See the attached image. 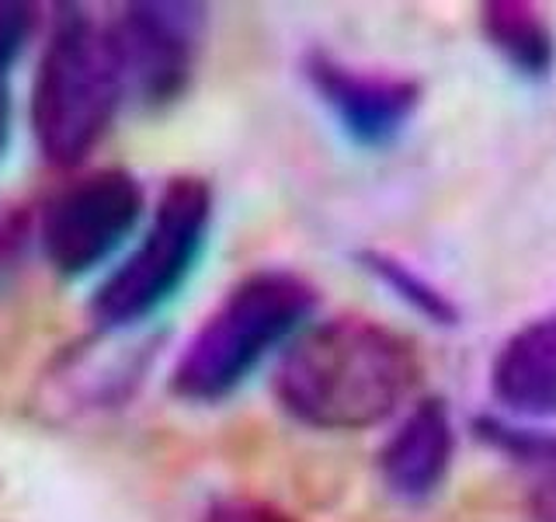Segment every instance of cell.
Listing matches in <instances>:
<instances>
[{
    "label": "cell",
    "instance_id": "cell-1",
    "mask_svg": "<svg viewBox=\"0 0 556 522\" xmlns=\"http://www.w3.org/2000/svg\"><path fill=\"white\" fill-rule=\"evenodd\" d=\"M425 376L417 345L382 321L341 313L306 324L275 362L271 394L313 432H369L407 411Z\"/></svg>",
    "mask_w": 556,
    "mask_h": 522
},
{
    "label": "cell",
    "instance_id": "cell-2",
    "mask_svg": "<svg viewBox=\"0 0 556 522\" xmlns=\"http://www.w3.org/2000/svg\"><path fill=\"white\" fill-rule=\"evenodd\" d=\"M317 286L289 269H257L226 289L213 313L181 348L170 390L185 405H219L233 397L271 356L309 324Z\"/></svg>",
    "mask_w": 556,
    "mask_h": 522
},
{
    "label": "cell",
    "instance_id": "cell-3",
    "mask_svg": "<svg viewBox=\"0 0 556 522\" xmlns=\"http://www.w3.org/2000/svg\"><path fill=\"white\" fill-rule=\"evenodd\" d=\"M126 98L109 25L80 8H60L31 84V133L56 167L91 153Z\"/></svg>",
    "mask_w": 556,
    "mask_h": 522
},
{
    "label": "cell",
    "instance_id": "cell-4",
    "mask_svg": "<svg viewBox=\"0 0 556 522\" xmlns=\"http://www.w3.org/2000/svg\"><path fill=\"white\" fill-rule=\"evenodd\" d=\"M213 188L195 174H178L161 191L143 237L104 278L91 300L101 331H129L156 318L185 289L208 244Z\"/></svg>",
    "mask_w": 556,
    "mask_h": 522
},
{
    "label": "cell",
    "instance_id": "cell-5",
    "mask_svg": "<svg viewBox=\"0 0 556 522\" xmlns=\"http://www.w3.org/2000/svg\"><path fill=\"white\" fill-rule=\"evenodd\" d=\"M143 185L122 167H98L63 185L39 216V244L52 272L80 278L101 269L143 220Z\"/></svg>",
    "mask_w": 556,
    "mask_h": 522
},
{
    "label": "cell",
    "instance_id": "cell-6",
    "mask_svg": "<svg viewBox=\"0 0 556 522\" xmlns=\"http://www.w3.org/2000/svg\"><path fill=\"white\" fill-rule=\"evenodd\" d=\"M126 98L143 109L178 101L195 77L205 8L199 4H129L109 22Z\"/></svg>",
    "mask_w": 556,
    "mask_h": 522
},
{
    "label": "cell",
    "instance_id": "cell-7",
    "mask_svg": "<svg viewBox=\"0 0 556 522\" xmlns=\"http://www.w3.org/2000/svg\"><path fill=\"white\" fill-rule=\"evenodd\" d=\"M303 77L334 126L362 150L393 147L421 109L417 80L355 66L324 49H309L303 57Z\"/></svg>",
    "mask_w": 556,
    "mask_h": 522
},
{
    "label": "cell",
    "instance_id": "cell-8",
    "mask_svg": "<svg viewBox=\"0 0 556 522\" xmlns=\"http://www.w3.org/2000/svg\"><path fill=\"white\" fill-rule=\"evenodd\" d=\"M456 460V422L442 397H421L396 418L379 446V481L396 501H428Z\"/></svg>",
    "mask_w": 556,
    "mask_h": 522
},
{
    "label": "cell",
    "instance_id": "cell-9",
    "mask_svg": "<svg viewBox=\"0 0 556 522\" xmlns=\"http://www.w3.org/2000/svg\"><path fill=\"white\" fill-rule=\"evenodd\" d=\"M486 387L504 418L526 425L556 422V310L539 313L501 341Z\"/></svg>",
    "mask_w": 556,
    "mask_h": 522
},
{
    "label": "cell",
    "instance_id": "cell-10",
    "mask_svg": "<svg viewBox=\"0 0 556 522\" xmlns=\"http://www.w3.org/2000/svg\"><path fill=\"white\" fill-rule=\"evenodd\" d=\"M480 35L511 74L546 80L556 66V35L546 14L526 0H486L477 11Z\"/></svg>",
    "mask_w": 556,
    "mask_h": 522
},
{
    "label": "cell",
    "instance_id": "cell-11",
    "mask_svg": "<svg viewBox=\"0 0 556 522\" xmlns=\"http://www.w3.org/2000/svg\"><path fill=\"white\" fill-rule=\"evenodd\" d=\"M477 435L526 474L529 512L535 522H556V432L532 428L515 418H477Z\"/></svg>",
    "mask_w": 556,
    "mask_h": 522
},
{
    "label": "cell",
    "instance_id": "cell-12",
    "mask_svg": "<svg viewBox=\"0 0 556 522\" xmlns=\"http://www.w3.org/2000/svg\"><path fill=\"white\" fill-rule=\"evenodd\" d=\"M358 261L379 286H387L396 300H404L414 313H421L425 321L439 324V327L459 324V307L452 303V296L442 286H434L425 272H417L414 265H407L404 258L369 248V251L358 254Z\"/></svg>",
    "mask_w": 556,
    "mask_h": 522
},
{
    "label": "cell",
    "instance_id": "cell-13",
    "mask_svg": "<svg viewBox=\"0 0 556 522\" xmlns=\"http://www.w3.org/2000/svg\"><path fill=\"white\" fill-rule=\"evenodd\" d=\"M31 28V8L0 4V161L11 139V66Z\"/></svg>",
    "mask_w": 556,
    "mask_h": 522
},
{
    "label": "cell",
    "instance_id": "cell-14",
    "mask_svg": "<svg viewBox=\"0 0 556 522\" xmlns=\"http://www.w3.org/2000/svg\"><path fill=\"white\" fill-rule=\"evenodd\" d=\"M25 234H28L25 216L14 206L0 202V278L17 265V254L25 248Z\"/></svg>",
    "mask_w": 556,
    "mask_h": 522
},
{
    "label": "cell",
    "instance_id": "cell-15",
    "mask_svg": "<svg viewBox=\"0 0 556 522\" xmlns=\"http://www.w3.org/2000/svg\"><path fill=\"white\" fill-rule=\"evenodd\" d=\"M216 522H289V519L257 509V505H240V509H226L223 515H216Z\"/></svg>",
    "mask_w": 556,
    "mask_h": 522
}]
</instances>
